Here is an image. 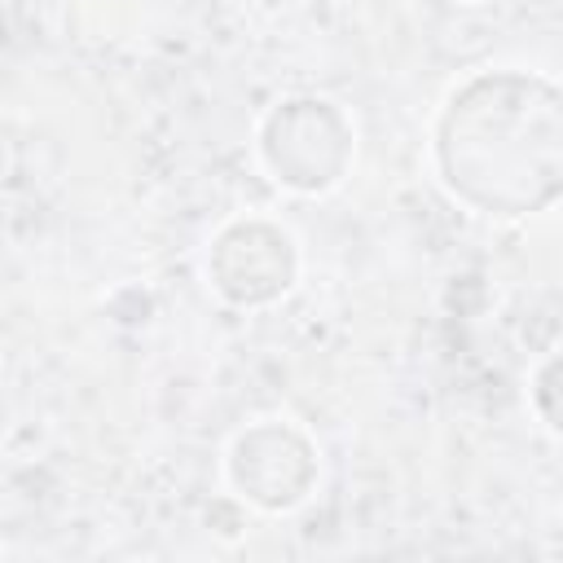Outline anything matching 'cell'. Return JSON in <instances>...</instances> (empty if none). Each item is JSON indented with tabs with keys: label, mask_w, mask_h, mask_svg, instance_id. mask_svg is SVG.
<instances>
[{
	"label": "cell",
	"mask_w": 563,
	"mask_h": 563,
	"mask_svg": "<svg viewBox=\"0 0 563 563\" xmlns=\"http://www.w3.org/2000/svg\"><path fill=\"white\" fill-rule=\"evenodd\" d=\"M312 479H317V453L295 427L264 422L233 444V484L255 506L286 510L308 497Z\"/></svg>",
	"instance_id": "4"
},
{
	"label": "cell",
	"mask_w": 563,
	"mask_h": 563,
	"mask_svg": "<svg viewBox=\"0 0 563 563\" xmlns=\"http://www.w3.org/2000/svg\"><path fill=\"white\" fill-rule=\"evenodd\" d=\"M352 154L347 119L317 97L286 101L264 123V158L282 185L295 189H325L343 176Z\"/></svg>",
	"instance_id": "2"
},
{
	"label": "cell",
	"mask_w": 563,
	"mask_h": 563,
	"mask_svg": "<svg viewBox=\"0 0 563 563\" xmlns=\"http://www.w3.org/2000/svg\"><path fill=\"white\" fill-rule=\"evenodd\" d=\"M435 154L449 189L479 211L523 216L559 198L563 106L541 75L493 70L453 92Z\"/></svg>",
	"instance_id": "1"
},
{
	"label": "cell",
	"mask_w": 563,
	"mask_h": 563,
	"mask_svg": "<svg viewBox=\"0 0 563 563\" xmlns=\"http://www.w3.org/2000/svg\"><path fill=\"white\" fill-rule=\"evenodd\" d=\"M211 282L233 303H268L295 282V242L277 224L238 220L211 246Z\"/></svg>",
	"instance_id": "3"
}]
</instances>
